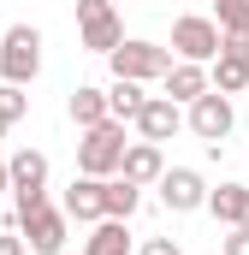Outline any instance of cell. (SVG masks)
<instances>
[{"label":"cell","instance_id":"484cf974","mask_svg":"<svg viewBox=\"0 0 249 255\" xmlns=\"http://www.w3.org/2000/svg\"><path fill=\"white\" fill-rule=\"evenodd\" d=\"M0 190H6V160H0Z\"/></svg>","mask_w":249,"mask_h":255},{"label":"cell","instance_id":"7402d4cb","mask_svg":"<svg viewBox=\"0 0 249 255\" xmlns=\"http://www.w3.org/2000/svg\"><path fill=\"white\" fill-rule=\"evenodd\" d=\"M220 54H226V60H244V65H249V30H226V36H220Z\"/></svg>","mask_w":249,"mask_h":255},{"label":"cell","instance_id":"d4e9b609","mask_svg":"<svg viewBox=\"0 0 249 255\" xmlns=\"http://www.w3.org/2000/svg\"><path fill=\"white\" fill-rule=\"evenodd\" d=\"M0 255H30V250H24V238H18V226L0 232Z\"/></svg>","mask_w":249,"mask_h":255},{"label":"cell","instance_id":"9a60e30c","mask_svg":"<svg viewBox=\"0 0 249 255\" xmlns=\"http://www.w3.org/2000/svg\"><path fill=\"white\" fill-rule=\"evenodd\" d=\"M220 226H249V184H220V190H208L202 202Z\"/></svg>","mask_w":249,"mask_h":255},{"label":"cell","instance_id":"cb8c5ba5","mask_svg":"<svg viewBox=\"0 0 249 255\" xmlns=\"http://www.w3.org/2000/svg\"><path fill=\"white\" fill-rule=\"evenodd\" d=\"M220 255H249V226H232V238L220 244Z\"/></svg>","mask_w":249,"mask_h":255},{"label":"cell","instance_id":"44dd1931","mask_svg":"<svg viewBox=\"0 0 249 255\" xmlns=\"http://www.w3.org/2000/svg\"><path fill=\"white\" fill-rule=\"evenodd\" d=\"M214 24H220V36L226 30H249V0H214Z\"/></svg>","mask_w":249,"mask_h":255},{"label":"cell","instance_id":"30bf717a","mask_svg":"<svg viewBox=\"0 0 249 255\" xmlns=\"http://www.w3.org/2000/svg\"><path fill=\"white\" fill-rule=\"evenodd\" d=\"M160 172H166L160 142H124V154H119V178H130V184H154Z\"/></svg>","mask_w":249,"mask_h":255},{"label":"cell","instance_id":"52a82bcc","mask_svg":"<svg viewBox=\"0 0 249 255\" xmlns=\"http://www.w3.org/2000/svg\"><path fill=\"white\" fill-rule=\"evenodd\" d=\"M214 54H220V24H214V18H202V12L172 18V60H196V65H208Z\"/></svg>","mask_w":249,"mask_h":255},{"label":"cell","instance_id":"ba28073f","mask_svg":"<svg viewBox=\"0 0 249 255\" xmlns=\"http://www.w3.org/2000/svg\"><path fill=\"white\" fill-rule=\"evenodd\" d=\"M154 190L166 202V214H196V208L208 202V184H202L196 166H166V172L154 178Z\"/></svg>","mask_w":249,"mask_h":255},{"label":"cell","instance_id":"3957f363","mask_svg":"<svg viewBox=\"0 0 249 255\" xmlns=\"http://www.w3.org/2000/svg\"><path fill=\"white\" fill-rule=\"evenodd\" d=\"M12 226H18V238H24V250H30V255H60L65 244H71V220H65V208H54V202L18 214Z\"/></svg>","mask_w":249,"mask_h":255},{"label":"cell","instance_id":"ffe728a7","mask_svg":"<svg viewBox=\"0 0 249 255\" xmlns=\"http://www.w3.org/2000/svg\"><path fill=\"white\" fill-rule=\"evenodd\" d=\"M24 113H30V95H24L18 83H0V125L12 130L18 119H24Z\"/></svg>","mask_w":249,"mask_h":255},{"label":"cell","instance_id":"6da1fadb","mask_svg":"<svg viewBox=\"0 0 249 255\" xmlns=\"http://www.w3.org/2000/svg\"><path fill=\"white\" fill-rule=\"evenodd\" d=\"M119 154H124V125L119 119H101V125H89L77 136V172L83 178H113Z\"/></svg>","mask_w":249,"mask_h":255},{"label":"cell","instance_id":"d6986e66","mask_svg":"<svg viewBox=\"0 0 249 255\" xmlns=\"http://www.w3.org/2000/svg\"><path fill=\"white\" fill-rule=\"evenodd\" d=\"M208 89H220V95H244V89H249V65L214 54V60H208Z\"/></svg>","mask_w":249,"mask_h":255},{"label":"cell","instance_id":"9c48e42d","mask_svg":"<svg viewBox=\"0 0 249 255\" xmlns=\"http://www.w3.org/2000/svg\"><path fill=\"white\" fill-rule=\"evenodd\" d=\"M130 125H136L142 142H172V136L184 130V107H178V101H166V95H148V101H142V113H136Z\"/></svg>","mask_w":249,"mask_h":255},{"label":"cell","instance_id":"8992f818","mask_svg":"<svg viewBox=\"0 0 249 255\" xmlns=\"http://www.w3.org/2000/svg\"><path fill=\"white\" fill-rule=\"evenodd\" d=\"M77 36H83L89 54H113L124 42V24L113 12V0H77Z\"/></svg>","mask_w":249,"mask_h":255},{"label":"cell","instance_id":"4fadbf2b","mask_svg":"<svg viewBox=\"0 0 249 255\" xmlns=\"http://www.w3.org/2000/svg\"><path fill=\"white\" fill-rule=\"evenodd\" d=\"M60 208H65V220H77V226H95L101 220V178H71V190L60 196Z\"/></svg>","mask_w":249,"mask_h":255},{"label":"cell","instance_id":"ac0fdd59","mask_svg":"<svg viewBox=\"0 0 249 255\" xmlns=\"http://www.w3.org/2000/svg\"><path fill=\"white\" fill-rule=\"evenodd\" d=\"M142 101H148V89H142V83H130V77H113V89H107V119L130 125V119L142 113Z\"/></svg>","mask_w":249,"mask_h":255},{"label":"cell","instance_id":"7a4b0ae2","mask_svg":"<svg viewBox=\"0 0 249 255\" xmlns=\"http://www.w3.org/2000/svg\"><path fill=\"white\" fill-rule=\"evenodd\" d=\"M36 71H42V30L36 24H12L6 36H0V83H36Z\"/></svg>","mask_w":249,"mask_h":255},{"label":"cell","instance_id":"277c9868","mask_svg":"<svg viewBox=\"0 0 249 255\" xmlns=\"http://www.w3.org/2000/svg\"><path fill=\"white\" fill-rule=\"evenodd\" d=\"M107 65H113V77L154 83V77H166V65H172V48H160V42H142V36H124L119 48L107 54Z\"/></svg>","mask_w":249,"mask_h":255},{"label":"cell","instance_id":"e0dca14e","mask_svg":"<svg viewBox=\"0 0 249 255\" xmlns=\"http://www.w3.org/2000/svg\"><path fill=\"white\" fill-rule=\"evenodd\" d=\"M65 113H71V125H77V130L101 125V119H107V89H95V83H77V89H71V101H65Z\"/></svg>","mask_w":249,"mask_h":255},{"label":"cell","instance_id":"5b68a950","mask_svg":"<svg viewBox=\"0 0 249 255\" xmlns=\"http://www.w3.org/2000/svg\"><path fill=\"white\" fill-rule=\"evenodd\" d=\"M184 125L208 142V148H226V136L238 125V107H232V95H220V89H202L196 101L184 107Z\"/></svg>","mask_w":249,"mask_h":255},{"label":"cell","instance_id":"7c38bea8","mask_svg":"<svg viewBox=\"0 0 249 255\" xmlns=\"http://www.w3.org/2000/svg\"><path fill=\"white\" fill-rule=\"evenodd\" d=\"M6 190H48V154L42 148H18L12 160H6Z\"/></svg>","mask_w":249,"mask_h":255},{"label":"cell","instance_id":"4316f807","mask_svg":"<svg viewBox=\"0 0 249 255\" xmlns=\"http://www.w3.org/2000/svg\"><path fill=\"white\" fill-rule=\"evenodd\" d=\"M0 136H6V125H0Z\"/></svg>","mask_w":249,"mask_h":255},{"label":"cell","instance_id":"603a6c76","mask_svg":"<svg viewBox=\"0 0 249 255\" xmlns=\"http://www.w3.org/2000/svg\"><path fill=\"white\" fill-rule=\"evenodd\" d=\"M130 255H184V250H178L172 238H142V244H136Z\"/></svg>","mask_w":249,"mask_h":255},{"label":"cell","instance_id":"2e32d148","mask_svg":"<svg viewBox=\"0 0 249 255\" xmlns=\"http://www.w3.org/2000/svg\"><path fill=\"white\" fill-rule=\"evenodd\" d=\"M130 220H95V232L83 238V255H130V232H124Z\"/></svg>","mask_w":249,"mask_h":255},{"label":"cell","instance_id":"8fae6325","mask_svg":"<svg viewBox=\"0 0 249 255\" xmlns=\"http://www.w3.org/2000/svg\"><path fill=\"white\" fill-rule=\"evenodd\" d=\"M160 89H166V101L190 107V101L208 89V65H196V60H172V65H166V77H160Z\"/></svg>","mask_w":249,"mask_h":255},{"label":"cell","instance_id":"5bb4252c","mask_svg":"<svg viewBox=\"0 0 249 255\" xmlns=\"http://www.w3.org/2000/svg\"><path fill=\"white\" fill-rule=\"evenodd\" d=\"M142 208V184H130V178H101V220H130Z\"/></svg>","mask_w":249,"mask_h":255}]
</instances>
